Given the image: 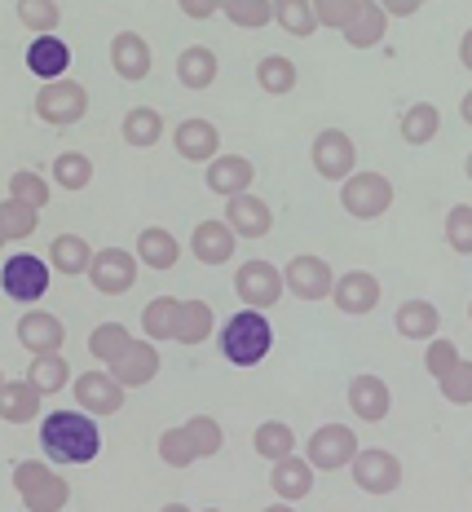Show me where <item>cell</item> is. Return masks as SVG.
<instances>
[{
	"label": "cell",
	"mask_w": 472,
	"mask_h": 512,
	"mask_svg": "<svg viewBox=\"0 0 472 512\" xmlns=\"http://www.w3.org/2000/svg\"><path fill=\"white\" fill-rule=\"evenodd\" d=\"M40 446L53 464H93L102 451V429L89 411H49L40 424Z\"/></svg>",
	"instance_id": "1"
},
{
	"label": "cell",
	"mask_w": 472,
	"mask_h": 512,
	"mask_svg": "<svg viewBox=\"0 0 472 512\" xmlns=\"http://www.w3.org/2000/svg\"><path fill=\"white\" fill-rule=\"evenodd\" d=\"M270 345H274V327H270V318H265V309L243 305L234 318H225L221 354L230 358L234 367H256V362H265Z\"/></svg>",
	"instance_id": "2"
},
{
	"label": "cell",
	"mask_w": 472,
	"mask_h": 512,
	"mask_svg": "<svg viewBox=\"0 0 472 512\" xmlns=\"http://www.w3.org/2000/svg\"><path fill=\"white\" fill-rule=\"evenodd\" d=\"M14 490L27 504V512H62L71 499V486L62 473H53L49 464L36 460H18L14 464Z\"/></svg>",
	"instance_id": "3"
},
{
	"label": "cell",
	"mask_w": 472,
	"mask_h": 512,
	"mask_svg": "<svg viewBox=\"0 0 472 512\" xmlns=\"http://www.w3.org/2000/svg\"><path fill=\"white\" fill-rule=\"evenodd\" d=\"M389 204H393V181L384 173H353L340 181V208H345L353 221L384 217Z\"/></svg>",
	"instance_id": "4"
},
{
	"label": "cell",
	"mask_w": 472,
	"mask_h": 512,
	"mask_svg": "<svg viewBox=\"0 0 472 512\" xmlns=\"http://www.w3.org/2000/svg\"><path fill=\"white\" fill-rule=\"evenodd\" d=\"M49 274H53L49 261H40V256H31V252H14L0 265V287H5V296H14V301L36 305L40 296L49 292Z\"/></svg>",
	"instance_id": "5"
},
{
	"label": "cell",
	"mask_w": 472,
	"mask_h": 512,
	"mask_svg": "<svg viewBox=\"0 0 472 512\" xmlns=\"http://www.w3.org/2000/svg\"><path fill=\"white\" fill-rule=\"evenodd\" d=\"M84 111H89V89L80 80H49L45 89L36 93V115L53 128L80 124Z\"/></svg>",
	"instance_id": "6"
},
{
	"label": "cell",
	"mask_w": 472,
	"mask_h": 512,
	"mask_svg": "<svg viewBox=\"0 0 472 512\" xmlns=\"http://www.w3.org/2000/svg\"><path fill=\"white\" fill-rule=\"evenodd\" d=\"M283 279H287V292L300 296V301H327V296L336 292V274H331V265L314 252L292 256L287 270H283Z\"/></svg>",
	"instance_id": "7"
},
{
	"label": "cell",
	"mask_w": 472,
	"mask_h": 512,
	"mask_svg": "<svg viewBox=\"0 0 472 512\" xmlns=\"http://www.w3.org/2000/svg\"><path fill=\"white\" fill-rule=\"evenodd\" d=\"M124 389L128 384L115 376L111 367L106 371H84V376H75V384H71L80 411H89V415H115L124 407Z\"/></svg>",
	"instance_id": "8"
},
{
	"label": "cell",
	"mask_w": 472,
	"mask_h": 512,
	"mask_svg": "<svg viewBox=\"0 0 472 512\" xmlns=\"http://www.w3.org/2000/svg\"><path fill=\"white\" fill-rule=\"evenodd\" d=\"M283 270L270 261H248L239 274H234V292H239V301L243 305H252V309H270L283 301Z\"/></svg>",
	"instance_id": "9"
},
{
	"label": "cell",
	"mask_w": 472,
	"mask_h": 512,
	"mask_svg": "<svg viewBox=\"0 0 472 512\" xmlns=\"http://www.w3.org/2000/svg\"><path fill=\"white\" fill-rule=\"evenodd\" d=\"M353 482H358L367 495H389V490L402 486V460L384 446H371V451L353 455Z\"/></svg>",
	"instance_id": "10"
},
{
	"label": "cell",
	"mask_w": 472,
	"mask_h": 512,
	"mask_svg": "<svg viewBox=\"0 0 472 512\" xmlns=\"http://www.w3.org/2000/svg\"><path fill=\"white\" fill-rule=\"evenodd\" d=\"M358 437H353V429H345V424H323L314 437H309L305 455L314 468H323V473H336V468H349L353 455H358Z\"/></svg>",
	"instance_id": "11"
},
{
	"label": "cell",
	"mask_w": 472,
	"mask_h": 512,
	"mask_svg": "<svg viewBox=\"0 0 472 512\" xmlns=\"http://www.w3.org/2000/svg\"><path fill=\"white\" fill-rule=\"evenodd\" d=\"M353 164H358V146H353L349 133H340V128H323V133L314 137V168H318V177L345 181V177H353Z\"/></svg>",
	"instance_id": "12"
},
{
	"label": "cell",
	"mask_w": 472,
	"mask_h": 512,
	"mask_svg": "<svg viewBox=\"0 0 472 512\" xmlns=\"http://www.w3.org/2000/svg\"><path fill=\"white\" fill-rule=\"evenodd\" d=\"M89 283L98 287L102 296H124L128 287L137 283V252H124V248L98 252L89 265Z\"/></svg>",
	"instance_id": "13"
},
{
	"label": "cell",
	"mask_w": 472,
	"mask_h": 512,
	"mask_svg": "<svg viewBox=\"0 0 472 512\" xmlns=\"http://www.w3.org/2000/svg\"><path fill=\"white\" fill-rule=\"evenodd\" d=\"M18 340H23V349L31 358L58 354L62 340H67V327H62V318L49 314V309H27V314L18 318Z\"/></svg>",
	"instance_id": "14"
},
{
	"label": "cell",
	"mask_w": 472,
	"mask_h": 512,
	"mask_svg": "<svg viewBox=\"0 0 472 512\" xmlns=\"http://www.w3.org/2000/svg\"><path fill=\"white\" fill-rule=\"evenodd\" d=\"M225 221H230V230L239 234V239H265L274 226V212L265 199H256L252 190H243V195L225 199Z\"/></svg>",
	"instance_id": "15"
},
{
	"label": "cell",
	"mask_w": 472,
	"mask_h": 512,
	"mask_svg": "<svg viewBox=\"0 0 472 512\" xmlns=\"http://www.w3.org/2000/svg\"><path fill=\"white\" fill-rule=\"evenodd\" d=\"M331 301H336L340 314H371L375 305H380V279H375L371 270H349L336 279V292H331Z\"/></svg>",
	"instance_id": "16"
},
{
	"label": "cell",
	"mask_w": 472,
	"mask_h": 512,
	"mask_svg": "<svg viewBox=\"0 0 472 512\" xmlns=\"http://www.w3.org/2000/svg\"><path fill=\"white\" fill-rule=\"evenodd\" d=\"M208 190L212 195H225V199H234V195H243V190L256 181V168H252V159L248 155H217L208 164Z\"/></svg>",
	"instance_id": "17"
},
{
	"label": "cell",
	"mask_w": 472,
	"mask_h": 512,
	"mask_svg": "<svg viewBox=\"0 0 472 512\" xmlns=\"http://www.w3.org/2000/svg\"><path fill=\"white\" fill-rule=\"evenodd\" d=\"M234 239H239V234L230 230V221L212 217V221H199L195 226V234H190V252H195L203 265H225L234 256Z\"/></svg>",
	"instance_id": "18"
},
{
	"label": "cell",
	"mask_w": 472,
	"mask_h": 512,
	"mask_svg": "<svg viewBox=\"0 0 472 512\" xmlns=\"http://www.w3.org/2000/svg\"><path fill=\"white\" fill-rule=\"evenodd\" d=\"M67 67H71V45L67 40H58V36H36L27 45V71L36 80H62L67 76Z\"/></svg>",
	"instance_id": "19"
},
{
	"label": "cell",
	"mask_w": 472,
	"mask_h": 512,
	"mask_svg": "<svg viewBox=\"0 0 472 512\" xmlns=\"http://www.w3.org/2000/svg\"><path fill=\"white\" fill-rule=\"evenodd\" d=\"M173 142H177V151L186 155V159H195V164H212L221 151V133H217V124L212 120H181L177 124V133H173Z\"/></svg>",
	"instance_id": "20"
},
{
	"label": "cell",
	"mask_w": 472,
	"mask_h": 512,
	"mask_svg": "<svg viewBox=\"0 0 472 512\" xmlns=\"http://www.w3.org/2000/svg\"><path fill=\"white\" fill-rule=\"evenodd\" d=\"M349 407H353V415L358 420H367V424H375V420H384L389 415V407H393V393H389V384H384L380 376H353V384H349Z\"/></svg>",
	"instance_id": "21"
},
{
	"label": "cell",
	"mask_w": 472,
	"mask_h": 512,
	"mask_svg": "<svg viewBox=\"0 0 472 512\" xmlns=\"http://www.w3.org/2000/svg\"><path fill=\"white\" fill-rule=\"evenodd\" d=\"M270 486L278 499H287V504H296V499H305L309 490H314V464H309V455L300 460V455H287V460H278L270 468Z\"/></svg>",
	"instance_id": "22"
},
{
	"label": "cell",
	"mask_w": 472,
	"mask_h": 512,
	"mask_svg": "<svg viewBox=\"0 0 472 512\" xmlns=\"http://www.w3.org/2000/svg\"><path fill=\"white\" fill-rule=\"evenodd\" d=\"M384 27H389V14H384L380 0H358V9H353V18L345 23L340 36H345L353 49H371L384 40Z\"/></svg>",
	"instance_id": "23"
},
{
	"label": "cell",
	"mask_w": 472,
	"mask_h": 512,
	"mask_svg": "<svg viewBox=\"0 0 472 512\" xmlns=\"http://www.w3.org/2000/svg\"><path fill=\"white\" fill-rule=\"evenodd\" d=\"M111 67L120 80H146L150 76V45L137 31H120L111 40Z\"/></svg>",
	"instance_id": "24"
},
{
	"label": "cell",
	"mask_w": 472,
	"mask_h": 512,
	"mask_svg": "<svg viewBox=\"0 0 472 512\" xmlns=\"http://www.w3.org/2000/svg\"><path fill=\"white\" fill-rule=\"evenodd\" d=\"M111 371L128 384V389H137V384H150V380L159 376V349H155V340H133V345H128V354L120 362H111Z\"/></svg>",
	"instance_id": "25"
},
{
	"label": "cell",
	"mask_w": 472,
	"mask_h": 512,
	"mask_svg": "<svg viewBox=\"0 0 472 512\" xmlns=\"http://www.w3.org/2000/svg\"><path fill=\"white\" fill-rule=\"evenodd\" d=\"M40 398H45V393H40L31 380H5L0 384V420L31 424L36 411H40Z\"/></svg>",
	"instance_id": "26"
},
{
	"label": "cell",
	"mask_w": 472,
	"mask_h": 512,
	"mask_svg": "<svg viewBox=\"0 0 472 512\" xmlns=\"http://www.w3.org/2000/svg\"><path fill=\"white\" fill-rule=\"evenodd\" d=\"M393 327L406 340H433L442 332V314H437L433 301H402L398 314H393Z\"/></svg>",
	"instance_id": "27"
},
{
	"label": "cell",
	"mask_w": 472,
	"mask_h": 512,
	"mask_svg": "<svg viewBox=\"0 0 472 512\" xmlns=\"http://www.w3.org/2000/svg\"><path fill=\"white\" fill-rule=\"evenodd\" d=\"M181 256V243L173 230L164 226H146L142 234H137V261L150 265V270H173Z\"/></svg>",
	"instance_id": "28"
},
{
	"label": "cell",
	"mask_w": 472,
	"mask_h": 512,
	"mask_svg": "<svg viewBox=\"0 0 472 512\" xmlns=\"http://www.w3.org/2000/svg\"><path fill=\"white\" fill-rule=\"evenodd\" d=\"M93 256H98V252H93L80 234H58V239H53V248H49V265L58 274H67V279H75V274H89Z\"/></svg>",
	"instance_id": "29"
},
{
	"label": "cell",
	"mask_w": 472,
	"mask_h": 512,
	"mask_svg": "<svg viewBox=\"0 0 472 512\" xmlns=\"http://www.w3.org/2000/svg\"><path fill=\"white\" fill-rule=\"evenodd\" d=\"M177 80L186 84V89H212V80H217V53H212L208 45L181 49V58H177Z\"/></svg>",
	"instance_id": "30"
},
{
	"label": "cell",
	"mask_w": 472,
	"mask_h": 512,
	"mask_svg": "<svg viewBox=\"0 0 472 512\" xmlns=\"http://www.w3.org/2000/svg\"><path fill=\"white\" fill-rule=\"evenodd\" d=\"M40 226V208L36 204H23V199H0V239L5 243H18L27 234H36Z\"/></svg>",
	"instance_id": "31"
},
{
	"label": "cell",
	"mask_w": 472,
	"mask_h": 512,
	"mask_svg": "<svg viewBox=\"0 0 472 512\" xmlns=\"http://www.w3.org/2000/svg\"><path fill=\"white\" fill-rule=\"evenodd\" d=\"M212 323H217V314H212L208 301H181V314H177V345H203V340L212 336Z\"/></svg>",
	"instance_id": "32"
},
{
	"label": "cell",
	"mask_w": 472,
	"mask_h": 512,
	"mask_svg": "<svg viewBox=\"0 0 472 512\" xmlns=\"http://www.w3.org/2000/svg\"><path fill=\"white\" fill-rule=\"evenodd\" d=\"M159 137H164V115H159L155 106H133V111L124 115V142L128 146L146 151V146H155Z\"/></svg>",
	"instance_id": "33"
},
{
	"label": "cell",
	"mask_w": 472,
	"mask_h": 512,
	"mask_svg": "<svg viewBox=\"0 0 472 512\" xmlns=\"http://www.w3.org/2000/svg\"><path fill=\"white\" fill-rule=\"evenodd\" d=\"M252 446H256V455H261V460L278 464V460H287V455H296V433L287 429L283 420H265L261 429L252 433Z\"/></svg>",
	"instance_id": "34"
},
{
	"label": "cell",
	"mask_w": 472,
	"mask_h": 512,
	"mask_svg": "<svg viewBox=\"0 0 472 512\" xmlns=\"http://www.w3.org/2000/svg\"><path fill=\"white\" fill-rule=\"evenodd\" d=\"M177 314H181V301H173V296H155V301L142 309L146 340H177Z\"/></svg>",
	"instance_id": "35"
},
{
	"label": "cell",
	"mask_w": 472,
	"mask_h": 512,
	"mask_svg": "<svg viewBox=\"0 0 472 512\" xmlns=\"http://www.w3.org/2000/svg\"><path fill=\"white\" fill-rule=\"evenodd\" d=\"M437 128H442V111L433 102H415L402 111V137L411 146H428L437 137Z\"/></svg>",
	"instance_id": "36"
},
{
	"label": "cell",
	"mask_w": 472,
	"mask_h": 512,
	"mask_svg": "<svg viewBox=\"0 0 472 512\" xmlns=\"http://www.w3.org/2000/svg\"><path fill=\"white\" fill-rule=\"evenodd\" d=\"M256 84L265 93H274V98H283V93L296 89V62L283 58V53H270V58L256 62Z\"/></svg>",
	"instance_id": "37"
},
{
	"label": "cell",
	"mask_w": 472,
	"mask_h": 512,
	"mask_svg": "<svg viewBox=\"0 0 472 512\" xmlns=\"http://www.w3.org/2000/svg\"><path fill=\"white\" fill-rule=\"evenodd\" d=\"M274 23L287 31V36H314L318 14H314V0H274Z\"/></svg>",
	"instance_id": "38"
},
{
	"label": "cell",
	"mask_w": 472,
	"mask_h": 512,
	"mask_svg": "<svg viewBox=\"0 0 472 512\" xmlns=\"http://www.w3.org/2000/svg\"><path fill=\"white\" fill-rule=\"evenodd\" d=\"M128 345H133V336H128L124 323H102V327H93V336H89V354L106 362V367L120 362L128 354Z\"/></svg>",
	"instance_id": "39"
},
{
	"label": "cell",
	"mask_w": 472,
	"mask_h": 512,
	"mask_svg": "<svg viewBox=\"0 0 472 512\" xmlns=\"http://www.w3.org/2000/svg\"><path fill=\"white\" fill-rule=\"evenodd\" d=\"M27 380L36 384L40 393H58L62 384L71 380V367H67V358H62V354H36V358H31Z\"/></svg>",
	"instance_id": "40"
},
{
	"label": "cell",
	"mask_w": 472,
	"mask_h": 512,
	"mask_svg": "<svg viewBox=\"0 0 472 512\" xmlns=\"http://www.w3.org/2000/svg\"><path fill=\"white\" fill-rule=\"evenodd\" d=\"M53 181L67 190H84L93 181V159L84 151H62L58 159H53Z\"/></svg>",
	"instance_id": "41"
},
{
	"label": "cell",
	"mask_w": 472,
	"mask_h": 512,
	"mask_svg": "<svg viewBox=\"0 0 472 512\" xmlns=\"http://www.w3.org/2000/svg\"><path fill=\"white\" fill-rule=\"evenodd\" d=\"M159 460H164L168 468H190L199 460L195 442H190V429L181 424V429H168L164 437H159Z\"/></svg>",
	"instance_id": "42"
},
{
	"label": "cell",
	"mask_w": 472,
	"mask_h": 512,
	"mask_svg": "<svg viewBox=\"0 0 472 512\" xmlns=\"http://www.w3.org/2000/svg\"><path fill=\"white\" fill-rule=\"evenodd\" d=\"M234 27H270L274 23V0H234V5L221 9Z\"/></svg>",
	"instance_id": "43"
},
{
	"label": "cell",
	"mask_w": 472,
	"mask_h": 512,
	"mask_svg": "<svg viewBox=\"0 0 472 512\" xmlns=\"http://www.w3.org/2000/svg\"><path fill=\"white\" fill-rule=\"evenodd\" d=\"M18 18H23V27L36 31V36H53L62 9L53 5V0H18Z\"/></svg>",
	"instance_id": "44"
},
{
	"label": "cell",
	"mask_w": 472,
	"mask_h": 512,
	"mask_svg": "<svg viewBox=\"0 0 472 512\" xmlns=\"http://www.w3.org/2000/svg\"><path fill=\"white\" fill-rule=\"evenodd\" d=\"M9 199H23V204L45 208L49 204V181L40 177L36 168H18V173L9 177Z\"/></svg>",
	"instance_id": "45"
},
{
	"label": "cell",
	"mask_w": 472,
	"mask_h": 512,
	"mask_svg": "<svg viewBox=\"0 0 472 512\" xmlns=\"http://www.w3.org/2000/svg\"><path fill=\"white\" fill-rule=\"evenodd\" d=\"M437 384H442V398L446 402H455V407H468V402H472V362L459 358Z\"/></svg>",
	"instance_id": "46"
},
{
	"label": "cell",
	"mask_w": 472,
	"mask_h": 512,
	"mask_svg": "<svg viewBox=\"0 0 472 512\" xmlns=\"http://www.w3.org/2000/svg\"><path fill=\"white\" fill-rule=\"evenodd\" d=\"M446 243L459 256H472V208L468 204H455L446 212Z\"/></svg>",
	"instance_id": "47"
},
{
	"label": "cell",
	"mask_w": 472,
	"mask_h": 512,
	"mask_svg": "<svg viewBox=\"0 0 472 512\" xmlns=\"http://www.w3.org/2000/svg\"><path fill=\"white\" fill-rule=\"evenodd\" d=\"M186 429H190V442H195L199 460H208V455H217V451H221L225 433H221V424L212 420V415H195V420H186Z\"/></svg>",
	"instance_id": "48"
},
{
	"label": "cell",
	"mask_w": 472,
	"mask_h": 512,
	"mask_svg": "<svg viewBox=\"0 0 472 512\" xmlns=\"http://www.w3.org/2000/svg\"><path fill=\"white\" fill-rule=\"evenodd\" d=\"M459 358H464V354H459V345H455V340H446V336H433V340H428V349H424V367H428V376H437V380H442Z\"/></svg>",
	"instance_id": "49"
},
{
	"label": "cell",
	"mask_w": 472,
	"mask_h": 512,
	"mask_svg": "<svg viewBox=\"0 0 472 512\" xmlns=\"http://www.w3.org/2000/svg\"><path fill=\"white\" fill-rule=\"evenodd\" d=\"M358 0H314V14H318V27H336L345 31V23L353 18Z\"/></svg>",
	"instance_id": "50"
},
{
	"label": "cell",
	"mask_w": 472,
	"mask_h": 512,
	"mask_svg": "<svg viewBox=\"0 0 472 512\" xmlns=\"http://www.w3.org/2000/svg\"><path fill=\"white\" fill-rule=\"evenodd\" d=\"M177 5H181V14H186V18H212V14H217V0H177Z\"/></svg>",
	"instance_id": "51"
},
{
	"label": "cell",
	"mask_w": 472,
	"mask_h": 512,
	"mask_svg": "<svg viewBox=\"0 0 472 512\" xmlns=\"http://www.w3.org/2000/svg\"><path fill=\"white\" fill-rule=\"evenodd\" d=\"M380 5H384V14H389V18H411L424 0H380Z\"/></svg>",
	"instance_id": "52"
},
{
	"label": "cell",
	"mask_w": 472,
	"mask_h": 512,
	"mask_svg": "<svg viewBox=\"0 0 472 512\" xmlns=\"http://www.w3.org/2000/svg\"><path fill=\"white\" fill-rule=\"evenodd\" d=\"M459 62H464V67L472 71V27L464 31V40H459Z\"/></svg>",
	"instance_id": "53"
},
{
	"label": "cell",
	"mask_w": 472,
	"mask_h": 512,
	"mask_svg": "<svg viewBox=\"0 0 472 512\" xmlns=\"http://www.w3.org/2000/svg\"><path fill=\"white\" fill-rule=\"evenodd\" d=\"M459 115H464V124H472V89L464 93V102H459Z\"/></svg>",
	"instance_id": "54"
},
{
	"label": "cell",
	"mask_w": 472,
	"mask_h": 512,
	"mask_svg": "<svg viewBox=\"0 0 472 512\" xmlns=\"http://www.w3.org/2000/svg\"><path fill=\"white\" fill-rule=\"evenodd\" d=\"M261 512H296V504H287V499H278V504H270V508H261Z\"/></svg>",
	"instance_id": "55"
},
{
	"label": "cell",
	"mask_w": 472,
	"mask_h": 512,
	"mask_svg": "<svg viewBox=\"0 0 472 512\" xmlns=\"http://www.w3.org/2000/svg\"><path fill=\"white\" fill-rule=\"evenodd\" d=\"M159 512H195V508H190V504H181V499H177V504H164Z\"/></svg>",
	"instance_id": "56"
},
{
	"label": "cell",
	"mask_w": 472,
	"mask_h": 512,
	"mask_svg": "<svg viewBox=\"0 0 472 512\" xmlns=\"http://www.w3.org/2000/svg\"><path fill=\"white\" fill-rule=\"evenodd\" d=\"M464 173H468V181H472V155H468V164H464Z\"/></svg>",
	"instance_id": "57"
},
{
	"label": "cell",
	"mask_w": 472,
	"mask_h": 512,
	"mask_svg": "<svg viewBox=\"0 0 472 512\" xmlns=\"http://www.w3.org/2000/svg\"><path fill=\"white\" fill-rule=\"evenodd\" d=\"M217 5H221V9H225V5H234V0H217Z\"/></svg>",
	"instance_id": "58"
},
{
	"label": "cell",
	"mask_w": 472,
	"mask_h": 512,
	"mask_svg": "<svg viewBox=\"0 0 472 512\" xmlns=\"http://www.w3.org/2000/svg\"><path fill=\"white\" fill-rule=\"evenodd\" d=\"M203 512H221V508H203Z\"/></svg>",
	"instance_id": "59"
},
{
	"label": "cell",
	"mask_w": 472,
	"mask_h": 512,
	"mask_svg": "<svg viewBox=\"0 0 472 512\" xmlns=\"http://www.w3.org/2000/svg\"><path fill=\"white\" fill-rule=\"evenodd\" d=\"M468 318H472V305H468Z\"/></svg>",
	"instance_id": "60"
}]
</instances>
